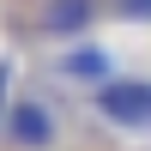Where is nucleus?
I'll return each mask as SVG.
<instances>
[{
    "instance_id": "obj_1",
    "label": "nucleus",
    "mask_w": 151,
    "mask_h": 151,
    "mask_svg": "<svg viewBox=\"0 0 151 151\" xmlns=\"http://www.w3.org/2000/svg\"><path fill=\"white\" fill-rule=\"evenodd\" d=\"M60 109L48 103L42 91H18L6 109V121H0V139H6L12 151H55L60 145Z\"/></svg>"
},
{
    "instance_id": "obj_2",
    "label": "nucleus",
    "mask_w": 151,
    "mask_h": 151,
    "mask_svg": "<svg viewBox=\"0 0 151 151\" xmlns=\"http://www.w3.org/2000/svg\"><path fill=\"white\" fill-rule=\"evenodd\" d=\"M91 109L115 133H151V79L145 73H115L103 91H91Z\"/></svg>"
},
{
    "instance_id": "obj_3",
    "label": "nucleus",
    "mask_w": 151,
    "mask_h": 151,
    "mask_svg": "<svg viewBox=\"0 0 151 151\" xmlns=\"http://www.w3.org/2000/svg\"><path fill=\"white\" fill-rule=\"evenodd\" d=\"M109 18V0H42V6H36V36H42V42H85V36L97 30V24Z\"/></svg>"
},
{
    "instance_id": "obj_4",
    "label": "nucleus",
    "mask_w": 151,
    "mask_h": 151,
    "mask_svg": "<svg viewBox=\"0 0 151 151\" xmlns=\"http://www.w3.org/2000/svg\"><path fill=\"white\" fill-rule=\"evenodd\" d=\"M55 79L79 85V91H103V85L115 79V60H109V48H97L91 36H85V42H67L55 55Z\"/></svg>"
},
{
    "instance_id": "obj_5",
    "label": "nucleus",
    "mask_w": 151,
    "mask_h": 151,
    "mask_svg": "<svg viewBox=\"0 0 151 151\" xmlns=\"http://www.w3.org/2000/svg\"><path fill=\"white\" fill-rule=\"evenodd\" d=\"M109 18H121V24H151V0H109Z\"/></svg>"
},
{
    "instance_id": "obj_6",
    "label": "nucleus",
    "mask_w": 151,
    "mask_h": 151,
    "mask_svg": "<svg viewBox=\"0 0 151 151\" xmlns=\"http://www.w3.org/2000/svg\"><path fill=\"white\" fill-rule=\"evenodd\" d=\"M12 97H18V91H12V60L0 55V121H6V109H12Z\"/></svg>"
}]
</instances>
